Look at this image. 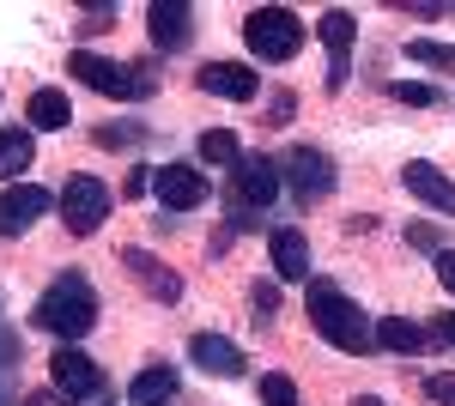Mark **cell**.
<instances>
[{
	"instance_id": "cell-3",
	"label": "cell",
	"mask_w": 455,
	"mask_h": 406,
	"mask_svg": "<svg viewBox=\"0 0 455 406\" xmlns=\"http://www.w3.org/2000/svg\"><path fill=\"white\" fill-rule=\"evenodd\" d=\"M243 43L255 61H291L298 49H304V19L291 12V6H255L243 19Z\"/></svg>"
},
{
	"instance_id": "cell-1",
	"label": "cell",
	"mask_w": 455,
	"mask_h": 406,
	"mask_svg": "<svg viewBox=\"0 0 455 406\" xmlns=\"http://www.w3.org/2000/svg\"><path fill=\"white\" fill-rule=\"evenodd\" d=\"M31 322L43 328V334H55L61 346L85 339L92 328H98V291H92V279H85V273H61V279L36 298Z\"/></svg>"
},
{
	"instance_id": "cell-34",
	"label": "cell",
	"mask_w": 455,
	"mask_h": 406,
	"mask_svg": "<svg viewBox=\"0 0 455 406\" xmlns=\"http://www.w3.org/2000/svg\"><path fill=\"white\" fill-rule=\"evenodd\" d=\"M352 406H383V401H377V394H358V401H352Z\"/></svg>"
},
{
	"instance_id": "cell-32",
	"label": "cell",
	"mask_w": 455,
	"mask_h": 406,
	"mask_svg": "<svg viewBox=\"0 0 455 406\" xmlns=\"http://www.w3.org/2000/svg\"><path fill=\"white\" fill-rule=\"evenodd\" d=\"M437 339H450V346H455V315H437Z\"/></svg>"
},
{
	"instance_id": "cell-2",
	"label": "cell",
	"mask_w": 455,
	"mask_h": 406,
	"mask_svg": "<svg viewBox=\"0 0 455 406\" xmlns=\"http://www.w3.org/2000/svg\"><path fill=\"white\" fill-rule=\"evenodd\" d=\"M310 322L315 334L328 339L334 352H352V358H364L371 346H377V328L364 322V309L352 304L347 291L334 285V279H310Z\"/></svg>"
},
{
	"instance_id": "cell-12",
	"label": "cell",
	"mask_w": 455,
	"mask_h": 406,
	"mask_svg": "<svg viewBox=\"0 0 455 406\" xmlns=\"http://www.w3.org/2000/svg\"><path fill=\"white\" fill-rule=\"evenodd\" d=\"M195 85H201L207 98H225V103H249L261 92V79H255L243 61H207V68L195 73Z\"/></svg>"
},
{
	"instance_id": "cell-14",
	"label": "cell",
	"mask_w": 455,
	"mask_h": 406,
	"mask_svg": "<svg viewBox=\"0 0 455 406\" xmlns=\"http://www.w3.org/2000/svg\"><path fill=\"white\" fill-rule=\"evenodd\" d=\"M122 267L134 273V285H140L146 298H158V304H176V298H182V279H176V273L164 267L158 255H146V249H128V255H122Z\"/></svg>"
},
{
	"instance_id": "cell-30",
	"label": "cell",
	"mask_w": 455,
	"mask_h": 406,
	"mask_svg": "<svg viewBox=\"0 0 455 406\" xmlns=\"http://www.w3.org/2000/svg\"><path fill=\"white\" fill-rule=\"evenodd\" d=\"M109 25H116V6H92V12H85V25H79V31H109Z\"/></svg>"
},
{
	"instance_id": "cell-10",
	"label": "cell",
	"mask_w": 455,
	"mask_h": 406,
	"mask_svg": "<svg viewBox=\"0 0 455 406\" xmlns=\"http://www.w3.org/2000/svg\"><path fill=\"white\" fill-rule=\"evenodd\" d=\"M352 36H358V19L347 6L322 12V43H328V92H347L352 79Z\"/></svg>"
},
{
	"instance_id": "cell-5",
	"label": "cell",
	"mask_w": 455,
	"mask_h": 406,
	"mask_svg": "<svg viewBox=\"0 0 455 406\" xmlns=\"http://www.w3.org/2000/svg\"><path fill=\"white\" fill-rule=\"evenodd\" d=\"M68 73L79 79V85L104 92V98H152V92H158V79H152L146 68L104 61V55H92V49H73V55H68Z\"/></svg>"
},
{
	"instance_id": "cell-4",
	"label": "cell",
	"mask_w": 455,
	"mask_h": 406,
	"mask_svg": "<svg viewBox=\"0 0 455 406\" xmlns=\"http://www.w3.org/2000/svg\"><path fill=\"white\" fill-rule=\"evenodd\" d=\"M274 195H280V164L274 158H261V152H243L237 158V170H231V219L237 225H255L267 206H274Z\"/></svg>"
},
{
	"instance_id": "cell-24",
	"label": "cell",
	"mask_w": 455,
	"mask_h": 406,
	"mask_svg": "<svg viewBox=\"0 0 455 406\" xmlns=\"http://www.w3.org/2000/svg\"><path fill=\"white\" fill-rule=\"evenodd\" d=\"M261 406H298V382L291 376H261Z\"/></svg>"
},
{
	"instance_id": "cell-25",
	"label": "cell",
	"mask_w": 455,
	"mask_h": 406,
	"mask_svg": "<svg viewBox=\"0 0 455 406\" xmlns=\"http://www.w3.org/2000/svg\"><path fill=\"white\" fill-rule=\"evenodd\" d=\"M249 304H255V328H267V322H274V309H280V285H255V291H249Z\"/></svg>"
},
{
	"instance_id": "cell-29",
	"label": "cell",
	"mask_w": 455,
	"mask_h": 406,
	"mask_svg": "<svg viewBox=\"0 0 455 406\" xmlns=\"http://www.w3.org/2000/svg\"><path fill=\"white\" fill-rule=\"evenodd\" d=\"M437 279H443V291L455 298V249H437Z\"/></svg>"
},
{
	"instance_id": "cell-28",
	"label": "cell",
	"mask_w": 455,
	"mask_h": 406,
	"mask_svg": "<svg viewBox=\"0 0 455 406\" xmlns=\"http://www.w3.org/2000/svg\"><path fill=\"white\" fill-rule=\"evenodd\" d=\"M395 98L413 103V109H425V103H437V92H431V85H413V79H401V85H395Z\"/></svg>"
},
{
	"instance_id": "cell-26",
	"label": "cell",
	"mask_w": 455,
	"mask_h": 406,
	"mask_svg": "<svg viewBox=\"0 0 455 406\" xmlns=\"http://www.w3.org/2000/svg\"><path fill=\"white\" fill-rule=\"evenodd\" d=\"M19 358H25V339H19L12 328H6V322H0V376L19 370Z\"/></svg>"
},
{
	"instance_id": "cell-6",
	"label": "cell",
	"mask_w": 455,
	"mask_h": 406,
	"mask_svg": "<svg viewBox=\"0 0 455 406\" xmlns=\"http://www.w3.org/2000/svg\"><path fill=\"white\" fill-rule=\"evenodd\" d=\"M55 206H61V225H68L73 237H92L109 219V188L98 176H68V188L55 195Z\"/></svg>"
},
{
	"instance_id": "cell-35",
	"label": "cell",
	"mask_w": 455,
	"mask_h": 406,
	"mask_svg": "<svg viewBox=\"0 0 455 406\" xmlns=\"http://www.w3.org/2000/svg\"><path fill=\"white\" fill-rule=\"evenodd\" d=\"M0 406H6V394H0Z\"/></svg>"
},
{
	"instance_id": "cell-9",
	"label": "cell",
	"mask_w": 455,
	"mask_h": 406,
	"mask_svg": "<svg viewBox=\"0 0 455 406\" xmlns=\"http://www.w3.org/2000/svg\"><path fill=\"white\" fill-rule=\"evenodd\" d=\"M49 206H55V195H49L43 182H12V188L0 195V237H25Z\"/></svg>"
},
{
	"instance_id": "cell-16",
	"label": "cell",
	"mask_w": 455,
	"mask_h": 406,
	"mask_svg": "<svg viewBox=\"0 0 455 406\" xmlns=\"http://www.w3.org/2000/svg\"><path fill=\"white\" fill-rule=\"evenodd\" d=\"M401 182H407V195H419L431 212L455 219V182H450L437 164H407V170H401Z\"/></svg>"
},
{
	"instance_id": "cell-19",
	"label": "cell",
	"mask_w": 455,
	"mask_h": 406,
	"mask_svg": "<svg viewBox=\"0 0 455 406\" xmlns=\"http://www.w3.org/2000/svg\"><path fill=\"white\" fill-rule=\"evenodd\" d=\"M377 346H383V352H401V358H413V352H425V328H419V322H407V315H383V322H377Z\"/></svg>"
},
{
	"instance_id": "cell-8",
	"label": "cell",
	"mask_w": 455,
	"mask_h": 406,
	"mask_svg": "<svg viewBox=\"0 0 455 406\" xmlns=\"http://www.w3.org/2000/svg\"><path fill=\"white\" fill-rule=\"evenodd\" d=\"M285 182H291V195L304 206L328 201V195H334V164H328V152H322V146H291V152H285Z\"/></svg>"
},
{
	"instance_id": "cell-17",
	"label": "cell",
	"mask_w": 455,
	"mask_h": 406,
	"mask_svg": "<svg viewBox=\"0 0 455 406\" xmlns=\"http://www.w3.org/2000/svg\"><path fill=\"white\" fill-rule=\"evenodd\" d=\"M267 255H274V273H280V279H310V243H304V231L280 225V231L267 237Z\"/></svg>"
},
{
	"instance_id": "cell-11",
	"label": "cell",
	"mask_w": 455,
	"mask_h": 406,
	"mask_svg": "<svg viewBox=\"0 0 455 406\" xmlns=\"http://www.w3.org/2000/svg\"><path fill=\"white\" fill-rule=\"evenodd\" d=\"M152 195H158V206H171V212H195V206L207 201V176L195 164H164L152 176Z\"/></svg>"
},
{
	"instance_id": "cell-31",
	"label": "cell",
	"mask_w": 455,
	"mask_h": 406,
	"mask_svg": "<svg viewBox=\"0 0 455 406\" xmlns=\"http://www.w3.org/2000/svg\"><path fill=\"white\" fill-rule=\"evenodd\" d=\"M407 237L419 243V249H437V231H431V225H413V231H407Z\"/></svg>"
},
{
	"instance_id": "cell-18",
	"label": "cell",
	"mask_w": 455,
	"mask_h": 406,
	"mask_svg": "<svg viewBox=\"0 0 455 406\" xmlns=\"http://www.w3.org/2000/svg\"><path fill=\"white\" fill-rule=\"evenodd\" d=\"M25 122H31V128H43V134L68 128V122H73V103H68V92H55V85H36V92H31V103H25Z\"/></svg>"
},
{
	"instance_id": "cell-33",
	"label": "cell",
	"mask_w": 455,
	"mask_h": 406,
	"mask_svg": "<svg viewBox=\"0 0 455 406\" xmlns=\"http://www.w3.org/2000/svg\"><path fill=\"white\" fill-rule=\"evenodd\" d=\"M25 406H61V401H55V394H31Z\"/></svg>"
},
{
	"instance_id": "cell-7",
	"label": "cell",
	"mask_w": 455,
	"mask_h": 406,
	"mask_svg": "<svg viewBox=\"0 0 455 406\" xmlns=\"http://www.w3.org/2000/svg\"><path fill=\"white\" fill-rule=\"evenodd\" d=\"M49 382H55L68 401H85V406L104 401V370H98L79 346H55V358H49Z\"/></svg>"
},
{
	"instance_id": "cell-22",
	"label": "cell",
	"mask_w": 455,
	"mask_h": 406,
	"mask_svg": "<svg viewBox=\"0 0 455 406\" xmlns=\"http://www.w3.org/2000/svg\"><path fill=\"white\" fill-rule=\"evenodd\" d=\"M237 158H243V146H237V134H231V128H207V134H201V164L237 170Z\"/></svg>"
},
{
	"instance_id": "cell-13",
	"label": "cell",
	"mask_w": 455,
	"mask_h": 406,
	"mask_svg": "<svg viewBox=\"0 0 455 406\" xmlns=\"http://www.w3.org/2000/svg\"><path fill=\"white\" fill-rule=\"evenodd\" d=\"M188 364L219 376V382H237V376H243V352H237L225 334H195L188 339Z\"/></svg>"
},
{
	"instance_id": "cell-20",
	"label": "cell",
	"mask_w": 455,
	"mask_h": 406,
	"mask_svg": "<svg viewBox=\"0 0 455 406\" xmlns=\"http://www.w3.org/2000/svg\"><path fill=\"white\" fill-rule=\"evenodd\" d=\"M36 139L25 128H0V182H19V170H31Z\"/></svg>"
},
{
	"instance_id": "cell-27",
	"label": "cell",
	"mask_w": 455,
	"mask_h": 406,
	"mask_svg": "<svg viewBox=\"0 0 455 406\" xmlns=\"http://www.w3.org/2000/svg\"><path fill=\"white\" fill-rule=\"evenodd\" d=\"M425 394L437 406H455V370H437V376H425Z\"/></svg>"
},
{
	"instance_id": "cell-15",
	"label": "cell",
	"mask_w": 455,
	"mask_h": 406,
	"mask_svg": "<svg viewBox=\"0 0 455 406\" xmlns=\"http://www.w3.org/2000/svg\"><path fill=\"white\" fill-rule=\"evenodd\" d=\"M146 31H152V43L171 55V49H182V43L195 36V12H188L182 0H158V6H146Z\"/></svg>"
},
{
	"instance_id": "cell-21",
	"label": "cell",
	"mask_w": 455,
	"mask_h": 406,
	"mask_svg": "<svg viewBox=\"0 0 455 406\" xmlns=\"http://www.w3.org/2000/svg\"><path fill=\"white\" fill-rule=\"evenodd\" d=\"M128 401L134 406H171L176 401V376L164 370V364H152V370H140L134 382H128Z\"/></svg>"
},
{
	"instance_id": "cell-23",
	"label": "cell",
	"mask_w": 455,
	"mask_h": 406,
	"mask_svg": "<svg viewBox=\"0 0 455 406\" xmlns=\"http://www.w3.org/2000/svg\"><path fill=\"white\" fill-rule=\"evenodd\" d=\"M407 61H419V68H455V49L450 43H431V36H413L407 43Z\"/></svg>"
}]
</instances>
